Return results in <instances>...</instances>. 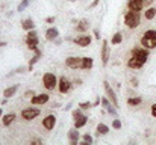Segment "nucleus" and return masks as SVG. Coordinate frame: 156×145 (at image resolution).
Masks as SVG:
<instances>
[{"mask_svg": "<svg viewBox=\"0 0 156 145\" xmlns=\"http://www.w3.org/2000/svg\"><path fill=\"white\" fill-rule=\"evenodd\" d=\"M3 116V109H0V118Z\"/></svg>", "mask_w": 156, "mask_h": 145, "instance_id": "nucleus-42", "label": "nucleus"}, {"mask_svg": "<svg viewBox=\"0 0 156 145\" xmlns=\"http://www.w3.org/2000/svg\"><path fill=\"white\" fill-rule=\"evenodd\" d=\"M18 86H20V85H12V86L6 88V89L3 91V97H5V98H11V97H14L15 95V92L18 91Z\"/></svg>", "mask_w": 156, "mask_h": 145, "instance_id": "nucleus-19", "label": "nucleus"}, {"mask_svg": "<svg viewBox=\"0 0 156 145\" xmlns=\"http://www.w3.org/2000/svg\"><path fill=\"white\" fill-rule=\"evenodd\" d=\"M41 142H43L41 139H34V141H32V144H41Z\"/></svg>", "mask_w": 156, "mask_h": 145, "instance_id": "nucleus-40", "label": "nucleus"}, {"mask_svg": "<svg viewBox=\"0 0 156 145\" xmlns=\"http://www.w3.org/2000/svg\"><path fill=\"white\" fill-rule=\"evenodd\" d=\"M26 44H27V48L29 50H35L38 48V35L37 32L32 29V30H27V38H26Z\"/></svg>", "mask_w": 156, "mask_h": 145, "instance_id": "nucleus-7", "label": "nucleus"}, {"mask_svg": "<svg viewBox=\"0 0 156 145\" xmlns=\"http://www.w3.org/2000/svg\"><path fill=\"white\" fill-rule=\"evenodd\" d=\"M68 139H70V144L71 145L79 144V129L73 127V129L68 132Z\"/></svg>", "mask_w": 156, "mask_h": 145, "instance_id": "nucleus-16", "label": "nucleus"}, {"mask_svg": "<svg viewBox=\"0 0 156 145\" xmlns=\"http://www.w3.org/2000/svg\"><path fill=\"white\" fill-rule=\"evenodd\" d=\"M49 94H35V95L30 98V101H32V104H35V106H41V104H46L47 101H49Z\"/></svg>", "mask_w": 156, "mask_h": 145, "instance_id": "nucleus-13", "label": "nucleus"}, {"mask_svg": "<svg viewBox=\"0 0 156 145\" xmlns=\"http://www.w3.org/2000/svg\"><path fill=\"white\" fill-rule=\"evenodd\" d=\"M41 113V109H37V107H27V109H23L21 110V118L24 121H32L35 119L37 116H40Z\"/></svg>", "mask_w": 156, "mask_h": 145, "instance_id": "nucleus-6", "label": "nucleus"}, {"mask_svg": "<svg viewBox=\"0 0 156 145\" xmlns=\"http://www.w3.org/2000/svg\"><path fill=\"white\" fill-rule=\"evenodd\" d=\"M94 38H96V40H100V32H99V29L94 30Z\"/></svg>", "mask_w": 156, "mask_h": 145, "instance_id": "nucleus-35", "label": "nucleus"}, {"mask_svg": "<svg viewBox=\"0 0 156 145\" xmlns=\"http://www.w3.org/2000/svg\"><path fill=\"white\" fill-rule=\"evenodd\" d=\"M93 68V57H82V70Z\"/></svg>", "mask_w": 156, "mask_h": 145, "instance_id": "nucleus-23", "label": "nucleus"}, {"mask_svg": "<svg viewBox=\"0 0 156 145\" xmlns=\"http://www.w3.org/2000/svg\"><path fill=\"white\" fill-rule=\"evenodd\" d=\"M73 118H74V127H76V129H82V127L87 124V121H88V118L82 113L80 107L73 110Z\"/></svg>", "mask_w": 156, "mask_h": 145, "instance_id": "nucleus-5", "label": "nucleus"}, {"mask_svg": "<svg viewBox=\"0 0 156 145\" xmlns=\"http://www.w3.org/2000/svg\"><path fill=\"white\" fill-rule=\"evenodd\" d=\"M68 2H76V0H68Z\"/></svg>", "mask_w": 156, "mask_h": 145, "instance_id": "nucleus-43", "label": "nucleus"}, {"mask_svg": "<svg viewBox=\"0 0 156 145\" xmlns=\"http://www.w3.org/2000/svg\"><path fill=\"white\" fill-rule=\"evenodd\" d=\"M3 46H6V43L5 41H0V47H3Z\"/></svg>", "mask_w": 156, "mask_h": 145, "instance_id": "nucleus-41", "label": "nucleus"}, {"mask_svg": "<svg viewBox=\"0 0 156 145\" xmlns=\"http://www.w3.org/2000/svg\"><path fill=\"white\" fill-rule=\"evenodd\" d=\"M109 133V127L103 124V123H100L99 126H97V135L100 136V135H108Z\"/></svg>", "mask_w": 156, "mask_h": 145, "instance_id": "nucleus-24", "label": "nucleus"}, {"mask_svg": "<svg viewBox=\"0 0 156 145\" xmlns=\"http://www.w3.org/2000/svg\"><path fill=\"white\" fill-rule=\"evenodd\" d=\"M46 23H49V24L55 23V17H47V18H46Z\"/></svg>", "mask_w": 156, "mask_h": 145, "instance_id": "nucleus-34", "label": "nucleus"}, {"mask_svg": "<svg viewBox=\"0 0 156 145\" xmlns=\"http://www.w3.org/2000/svg\"><path fill=\"white\" fill-rule=\"evenodd\" d=\"M141 46L146 48H156V30L150 29V30H146L141 36Z\"/></svg>", "mask_w": 156, "mask_h": 145, "instance_id": "nucleus-3", "label": "nucleus"}, {"mask_svg": "<svg viewBox=\"0 0 156 145\" xmlns=\"http://www.w3.org/2000/svg\"><path fill=\"white\" fill-rule=\"evenodd\" d=\"M93 142H94V139H93V136L87 133V135H83V141L80 142V145H91V144H93Z\"/></svg>", "mask_w": 156, "mask_h": 145, "instance_id": "nucleus-28", "label": "nucleus"}, {"mask_svg": "<svg viewBox=\"0 0 156 145\" xmlns=\"http://www.w3.org/2000/svg\"><path fill=\"white\" fill-rule=\"evenodd\" d=\"M99 3H100V0H94V2H93V3L90 5V9H93V8H96V6H97Z\"/></svg>", "mask_w": 156, "mask_h": 145, "instance_id": "nucleus-33", "label": "nucleus"}, {"mask_svg": "<svg viewBox=\"0 0 156 145\" xmlns=\"http://www.w3.org/2000/svg\"><path fill=\"white\" fill-rule=\"evenodd\" d=\"M17 119V115L15 113H6V115H3L2 116V123H3V126H11L14 121Z\"/></svg>", "mask_w": 156, "mask_h": 145, "instance_id": "nucleus-17", "label": "nucleus"}, {"mask_svg": "<svg viewBox=\"0 0 156 145\" xmlns=\"http://www.w3.org/2000/svg\"><path fill=\"white\" fill-rule=\"evenodd\" d=\"M43 85L47 91H53L56 86H58V79L53 73H46L44 77H43Z\"/></svg>", "mask_w": 156, "mask_h": 145, "instance_id": "nucleus-4", "label": "nucleus"}, {"mask_svg": "<svg viewBox=\"0 0 156 145\" xmlns=\"http://www.w3.org/2000/svg\"><path fill=\"white\" fill-rule=\"evenodd\" d=\"M144 17L147 20H153L156 17V8H147V11L144 12Z\"/></svg>", "mask_w": 156, "mask_h": 145, "instance_id": "nucleus-25", "label": "nucleus"}, {"mask_svg": "<svg viewBox=\"0 0 156 145\" xmlns=\"http://www.w3.org/2000/svg\"><path fill=\"white\" fill-rule=\"evenodd\" d=\"M127 8L129 9H132V11H141V9H144L146 6H144V3H143V0H129L127 2Z\"/></svg>", "mask_w": 156, "mask_h": 145, "instance_id": "nucleus-15", "label": "nucleus"}, {"mask_svg": "<svg viewBox=\"0 0 156 145\" xmlns=\"http://www.w3.org/2000/svg\"><path fill=\"white\" fill-rule=\"evenodd\" d=\"M150 112H152V116H153V118H156V103H155V104H152Z\"/></svg>", "mask_w": 156, "mask_h": 145, "instance_id": "nucleus-32", "label": "nucleus"}, {"mask_svg": "<svg viewBox=\"0 0 156 145\" xmlns=\"http://www.w3.org/2000/svg\"><path fill=\"white\" fill-rule=\"evenodd\" d=\"M138 85V80L136 79H132V86H136Z\"/></svg>", "mask_w": 156, "mask_h": 145, "instance_id": "nucleus-39", "label": "nucleus"}, {"mask_svg": "<svg viewBox=\"0 0 156 145\" xmlns=\"http://www.w3.org/2000/svg\"><path fill=\"white\" fill-rule=\"evenodd\" d=\"M34 95H35L34 91H26V92H24V97H34Z\"/></svg>", "mask_w": 156, "mask_h": 145, "instance_id": "nucleus-36", "label": "nucleus"}, {"mask_svg": "<svg viewBox=\"0 0 156 145\" xmlns=\"http://www.w3.org/2000/svg\"><path fill=\"white\" fill-rule=\"evenodd\" d=\"M79 107H80V109H91L93 104H91L90 101H83V103H79Z\"/></svg>", "mask_w": 156, "mask_h": 145, "instance_id": "nucleus-31", "label": "nucleus"}, {"mask_svg": "<svg viewBox=\"0 0 156 145\" xmlns=\"http://www.w3.org/2000/svg\"><path fill=\"white\" fill-rule=\"evenodd\" d=\"M121 41H123V35H121L120 32H117V33L112 36V40H111V44H112V46H117V44H120Z\"/></svg>", "mask_w": 156, "mask_h": 145, "instance_id": "nucleus-26", "label": "nucleus"}, {"mask_svg": "<svg viewBox=\"0 0 156 145\" xmlns=\"http://www.w3.org/2000/svg\"><path fill=\"white\" fill-rule=\"evenodd\" d=\"M58 89L61 94H67L70 89H71V82L67 79V77H61L58 80Z\"/></svg>", "mask_w": 156, "mask_h": 145, "instance_id": "nucleus-10", "label": "nucleus"}, {"mask_svg": "<svg viewBox=\"0 0 156 145\" xmlns=\"http://www.w3.org/2000/svg\"><path fill=\"white\" fill-rule=\"evenodd\" d=\"M102 64L103 65H108L109 62V56H111V48H109V43L108 41H103L102 43Z\"/></svg>", "mask_w": 156, "mask_h": 145, "instance_id": "nucleus-11", "label": "nucleus"}, {"mask_svg": "<svg viewBox=\"0 0 156 145\" xmlns=\"http://www.w3.org/2000/svg\"><path fill=\"white\" fill-rule=\"evenodd\" d=\"M58 36H59V32H58L56 27L47 29V32H46V40H47V41H53V40H56Z\"/></svg>", "mask_w": 156, "mask_h": 145, "instance_id": "nucleus-20", "label": "nucleus"}, {"mask_svg": "<svg viewBox=\"0 0 156 145\" xmlns=\"http://www.w3.org/2000/svg\"><path fill=\"white\" fill-rule=\"evenodd\" d=\"M140 21H141V17H140V12H138V11L129 9V11L124 14V24H126L129 29H136V27L140 26Z\"/></svg>", "mask_w": 156, "mask_h": 145, "instance_id": "nucleus-2", "label": "nucleus"}, {"mask_svg": "<svg viewBox=\"0 0 156 145\" xmlns=\"http://www.w3.org/2000/svg\"><path fill=\"white\" fill-rule=\"evenodd\" d=\"M27 6H29V0H23V2H21L20 5H18L17 11H18V12H21V11H24V9H26Z\"/></svg>", "mask_w": 156, "mask_h": 145, "instance_id": "nucleus-29", "label": "nucleus"}, {"mask_svg": "<svg viewBox=\"0 0 156 145\" xmlns=\"http://www.w3.org/2000/svg\"><path fill=\"white\" fill-rule=\"evenodd\" d=\"M56 126V116L55 115H47L44 119H43V127L46 130H53Z\"/></svg>", "mask_w": 156, "mask_h": 145, "instance_id": "nucleus-14", "label": "nucleus"}, {"mask_svg": "<svg viewBox=\"0 0 156 145\" xmlns=\"http://www.w3.org/2000/svg\"><path fill=\"white\" fill-rule=\"evenodd\" d=\"M103 86H105V92H106V97L111 100V103L114 104V107H118V98H117V95H115V91L111 88V85L105 80L103 82Z\"/></svg>", "mask_w": 156, "mask_h": 145, "instance_id": "nucleus-9", "label": "nucleus"}, {"mask_svg": "<svg viewBox=\"0 0 156 145\" xmlns=\"http://www.w3.org/2000/svg\"><path fill=\"white\" fill-rule=\"evenodd\" d=\"M65 65L71 70H82V57L70 56V57L65 59Z\"/></svg>", "mask_w": 156, "mask_h": 145, "instance_id": "nucleus-8", "label": "nucleus"}, {"mask_svg": "<svg viewBox=\"0 0 156 145\" xmlns=\"http://www.w3.org/2000/svg\"><path fill=\"white\" fill-rule=\"evenodd\" d=\"M143 3H144V6H149L150 3H153V0H143Z\"/></svg>", "mask_w": 156, "mask_h": 145, "instance_id": "nucleus-37", "label": "nucleus"}, {"mask_svg": "<svg viewBox=\"0 0 156 145\" xmlns=\"http://www.w3.org/2000/svg\"><path fill=\"white\" fill-rule=\"evenodd\" d=\"M34 51H35V54H34V57L30 59L29 67H27V70H29V71H32V70H34V65H35V64L40 60V57H41V51H40V48H35Z\"/></svg>", "mask_w": 156, "mask_h": 145, "instance_id": "nucleus-18", "label": "nucleus"}, {"mask_svg": "<svg viewBox=\"0 0 156 145\" xmlns=\"http://www.w3.org/2000/svg\"><path fill=\"white\" fill-rule=\"evenodd\" d=\"M91 41H93L91 35H87V33H82L80 36H77V38L74 40V43H76L77 46H80V47H88V46L91 44Z\"/></svg>", "mask_w": 156, "mask_h": 145, "instance_id": "nucleus-12", "label": "nucleus"}, {"mask_svg": "<svg viewBox=\"0 0 156 145\" xmlns=\"http://www.w3.org/2000/svg\"><path fill=\"white\" fill-rule=\"evenodd\" d=\"M149 60V48H140L135 47L130 51V57L127 60V67L130 70H140L146 65V62Z\"/></svg>", "mask_w": 156, "mask_h": 145, "instance_id": "nucleus-1", "label": "nucleus"}, {"mask_svg": "<svg viewBox=\"0 0 156 145\" xmlns=\"http://www.w3.org/2000/svg\"><path fill=\"white\" fill-rule=\"evenodd\" d=\"M141 101H143L141 97H130V98L127 100V104H129V106H138V104H141Z\"/></svg>", "mask_w": 156, "mask_h": 145, "instance_id": "nucleus-27", "label": "nucleus"}, {"mask_svg": "<svg viewBox=\"0 0 156 145\" xmlns=\"http://www.w3.org/2000/svg\"><path fill=\"white\" fill-rule=\"evenodd\" d=\"M99 104H100V98H97V100L93 103V107H96V106H99Z\"/></svg>", "mask_w": 156, "mask_h": 145, "instance_id": "nucleus-38", "label": "nucleus"}, {"mask_svg": "<svg viewBox=\"0 0 156 145\" xmlns=\"http://www.w3.org/2000/svg\"><path fill=\"white\" fill-rule=\"evenodd\" d=\"M21 27H23L24 30H32V29H35V24H34V21H32L30 18H26V20H23Z\"/></svg>", "mask_w": 156, "mask_h": 145, "instance_id": "nucleus-22", "label": "nucleus"}, {"mask_svg": "<svg viewBox=\"0 0 156 145\" xmlns=\"http://www.w3.org/2000/svg\"><path fill=\"white\" fill-rule=\"evenodd\" d=\"M88 27H90L88 20H80V21H79V24L76 26V30H77V32H80V33H85V32L88 30Z\"/></svg>", "mask_w": 156, "mask_h": 145, "instance_id": "nucleus-21", "label": "nucleus"}, {"mask_svg": "<svg viewBox=\"0 0 156 145\" xmlns=\"http://www.w3.org/2000/svg\"><path fill=\"white\" fill-rule=\"evenodd\" d=\"M112 129H115V130H120V129H121V121L115 118V119L112 121Z\"/></svg>", "mask_w": 156, "mask_h": 145, "instance_id": "nucleus-30", "label": "nucleus"}]
</instances>
